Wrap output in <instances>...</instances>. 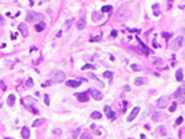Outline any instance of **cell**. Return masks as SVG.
<instances>
[{"instance_id": "obj_9", "label": "cell", "mask_w": 185, "mask_h": 139, "mask_svg": "<svg viewBox=\"0 0 185 139\" xmlns=\"http://www.w3.org/2000/svg\"><path fill=\"white\" fill-rule=\"evenodd\" d=\"M92 96H93V99L95 100H102L103 99V94H102V92H99V90H97V89H92Z\"/></svg>"}, {"instance_id": "obj_16", "label": "cell", "mask_w": 185, "mask_h": 139, "mask_svg": "<svg viewBox=\"0 0 185 139\" xmlns=\"http://www.w3.org/2000/svg\"><path fill=\"white\" fill-rule=\"evenodd\" d=\"M183 94H184V87H179V88L174 92L173 98H179V96H181Z\"/></svg>"}, {"instance_id": "obj_31", "label": "cell", "mask_w": 185, "mask_h": 139, "mask_svg": "<svg viewBox=\"0 0 185 139\" xmlns=\"http://www.w3.org/2000/svg\"><path fill=\"white\" fill-rule=\"evenodd\" d=\"M91 68H96V66L95 65H85L83 67H82V70H91Z\"/></svg>"}, {"instance_id": "obj_14", "label": "cell", "mask_w": 185, "mask_h": 139, "mask_svg": "<svg viewBox=\"0 0 185 139\" xmlns=\"http://www.w3.org/2000/svg\"><path fill=\"white\" fill-rule=\"evenodd\" d=\"M145 83H147V79H146V78H143V77H137V78H135V84H136V86H142V84H145Z\"/></svg>"}, {"instance_id": "obj_49", "label": "cell", "mask_w": 185, "mask_h": 139, "mask_svg": "<svg viewBox=\"0 0 185 139\" xmlns=\"http://www.w3.org/2000/svg\"><path fill=\"white\" fill-rule=\"evenodd\" d=\"M0 107H3V104L1 103H0Z\"/></svg>"}, {"instance_id": "obj_36", "label": "cell", "mask_w": 185, "mask_h": 139, "mask_svg": "<svg viewBox=\"0 0 185 139\" xmlns=\"http://www.w3.org/2000/svg\"><path fill=\"white\" fill-rule=\"evenodd\" d=\"M158 132H159L162 135H165V128H164V127H162V126H161V127L158 128Z\"/></svg>"}, {"instance_id": "obj_5", "label": "cell", "mask_w": 185, "mask_h": 139, "mask_svg": "<svg viewBox=\"0 0 185 139\" xmlns=\"http://www.w3.org/2000/svg\"><path fill=\"white\" fill-rule=\"evenodd\" d=\"M168 104H169L168 96H162V98L158 99V101H157V107H159V109H165V107L168 106Z\"/></svg>"}, {"instance_id": "obj_15", "label": "cell", "mask_w": 185, "mask_h": 139, "mask_svg": "<svg viewBox=\"0 0 185 139\" xmlns=\"http://www.w3.org/2000/svg\"><path fill=\"white\" fill-rule=\"evenodd\" d=\"M175 77H177V81H179V82H181L183 79H184V72H183V70H181V68H179V70L177 71Z\"/></svg>"}, {"instance_id": "obj_44", "label": "cell", "mask_w": 185, "mask_h": 139, "mask_svg": "<svg viewBox=\"0 0 185 139\" xmlns=\"http://www.w3.org/2000/svg\"><path fill=\"white\" fill-rule=\"evenodd\" d=\"M79 133H80V129H77V131H76L75 133H74V135H72V137H74V138H76V137H79V135H77Z\"/></svg>"}, {"instance_id": "obj_45", "label": "cell", "mask_w": 185, "mask_h": 139, "mask_svg": "<svg viewBox=\"0 0 185 139\" xmlns=\"http://www.w3.org/2000/svg\"><path fill=\"white\" fill-rule=\"evenodd\" d=\"M162 35H163V37H167V38L170 37V34H168V33H162Z\"/></svg>"}, {"instance_id": "obj_23", "label": "cell", "mask_w": 185, "mask_h": 139, "mask_svg": "<svg viewBox=\"0 0 185 139\" xmlns=\"http://www.w3.org/2000/svg\"><path fill=\"white\" fill-rule=\"evenodd\" d=\"M44 28H45V23H43V22L39 23V25H36V31L37 32H42Z\"/></svg>"}, {"instance_id": "obj_42", "label": "cell", "mask_w": 185, "mask_h": 139, "mask_svg": "<svg viewBox=\"0 0 185 139\" xmlns=\"http://www.w3.org/2000/svg\"><path fill=\"white\" fill-rule=\"evenodd\" d=\"M0 88H1L3 90H6V87H5V84L3 82H0Z\"/></svg>"}, {"instance_id": "obj_40", "label": "cell", "mask_w": 185, "mask_h": 139, "mask_svg": "<svg viewBox=\"0 0 185 139\" xmlns=\"http://www.w3.org/2000/svg\"><path fill=\"white\" fill-rule=\"evenodd\" d=\"M52 83H53L52 81H48V82H45V83H42V87H43V88H45V87H49Z\"/></svg>"}, {"instance_id": "obj_6", "label": "cell", "mask_w": 185, "mask_h": 139, "mask_svg": "<svg viewBox=\"0 0 185 139\" xmlns=\"http://www.w3.org/2000/svg\"><path fill=\"white\" fill-rule=\"evenodd\" d=\"M18 31L21 32L23 38H27L28 34H30V31H28V27L26 26V23H20V25H18Z\"/></svg>"}, {"instance_id": "obj_21", "label": "cell", "mask_w": 185, "mask_h": 139, "mask_svg": "<svg viewBox=\"0 0 185 139\" xmlns=\"http://www.w3.org/2000/svg\"><path fill=\"white\" fill-rule=\"evenodd\" d=\"M152 62H153V65H156V66H161V65H163V60H162L161 57H153Z\"/></svg>"}, {"instance_id": "obj_3", "label": "cell", "mask_w": 185, "mask_h": 139, "mask_svg": "<svg viewBox=\"0 0 185 139\" xmlns=\"http://www.w3.org/2000/svg\"><path fill=\"white\" fill-rule=\"evenodd\" d=\"M65 81V73L61 72V71H57L54 74H53V79H52V82L54 83H60V82H64Z\"/></svg>"}, {"instance_id": "obj_10", "label": "cell", "mask_w": 185, "mask_h": 139, "mask_svg": "<svg viewBox=\"0 0 185 139\" xmlns=\"http://www.w3.org/2000/svg\"><path fill=\"white\" fill-rule=\"evenodd\" d=\"M80 84H81V81H75V79H69V81H66V86L71 87V88H77V87H80Z\"/></svg>"}, {"instance_id": "obj_17", "label": "cell", "mask_w": 185, "mask_h": 139, "mask_svg": "<svg viewBox=\"0 0 185 139\" xmlns=\"http://www.w3.org/2000/svg\"><path fill=\"white\" fill-rule=\"evenodd\" d=\"M15 100H16V96L14 94H10L9 98H7V105L9 106H14L15 105Z\"/></svg>"}, {"instance_id": "obj_35", "label": "cell", "mask_w": 185, "mask_h": 139, "mask_svg": "<svg viewBox=\"0 0 185 139\" xmlns=\"http://www.w3.org/2000/svg\"><path fill=\"white\" fill-rule=\"evenodd\" d=\"M131 68H133L134 71H141V67H140L139 65H134V64H133V65H131Z\"/></svg>"}, {"instance_id": "obj_4", "label": "cell", "mask_w": 185, "mask_h": 139, "mask_svg": "<svg viewBox=\"0 0 185 139\" xmlns=\"http://www.w3.org/2000/svg\"><path fill=\"white\" fill-rule=\"evenodd\" d=\"M184 44V37L183 35H179V37H177L174 40H173V43H172V48L174 49V50H178L181 45Z\"/></svg>"}, {"instance_id": "obj_33", "label": "cell", "mask_w": 185, "mask_h": 139, "mask_svg": "<svg viewBox=\"0 0 185 139\" xmlns=\"http://www.w3.org/2000/svg\"><path fill=\"white\" fill-rule=\"evenodd\" d=\"M53 134H54V135H57V137H59V135L61 134V129H59V128L54 129V131H53Z\"/></svg>"}, {"instance_id": "obj_43", "label": "cell", "mask_w": 185, "mask_h": 139, "mask_svg": "<svg viewBox=\"0 0 185 139\" xmlns=\"http://www.w3.org/2000/svg\"><path fill=\"white\" fill-rule=\"evenodd\" d=\"M110 34H112V37H114V38H115V37L118 35V32H117V31H112V33H110Z\"/></svg>"}, {"instance_id": "obj_19", "label": "cell", "mask_w": 185, "mask_h": 139, "mask_svg": "<svg viewBox=\"0 0 185 139\" xmlns=\"http://www.w3.org/2000/svg\"><path fill=\"white\" fill-rule=\"evenodd\" d=\"M44 122H45V120H44V118H38V120H36V121L33 122V125H32V126L36 128V127H39V126H42Z\"/></svg>"}, {"instance_id": "obj_34", "label": "cell", "mask_w": 185, "mask_h": 139, "mask_svg": "<svg viewBox=\"0 0 185 139\" xmlns=\"http://www.w3.org/2000/svg\"><path fill=\"white\" fill-rule=\"evenodd\" d=\"M44 103H45V105L47 106H49V104H50V100H49V95H44Z\"/></svg>"}, {"instance_id": "obj_11", "label": "cell", "mask_w": 185, "mask_h": 139, "mask_svg": "<svg viewBox=\"0 0 185 139\" xmlns=\"http://www.w3.org/2000/svg\"><path fill=\"white\" fill-rule=\"evenodd\" d=\"M140 112V107H135L133 111H131V113H130V116H129L127 117V121H133L134 120V118L137 116V113Z\"/></svg>"}, {"instance_id": "obj_25", "label": "cell", "mask_w": 185, "mask_h": 139, "mask_svg": "<svg viewBox=\"0 0 185 139\" xmlns=\"http://www.w3.org/2000/svg\"><path fill=\"white\" fill-rule=\"evenodd\" d=\"M92 17H93V18H92V20H93V21H99V20L102 18V17H101V15H99L98 12H93V15H92Z\"/></svg>"}, {"instance_id": "obj_37", "label": "cell", "mask_w": 185, "mask_h": 139, "mask_svg": "<svg viewBox=\"0 0 185 139\" xmlns=\"http://www.w3.org/2000/svg\"><path fill=\"white\" fill-rule=\"evenodd\" d=\"M71 23H72V20H67V21L65 22V27H66V29H69V28H70Z\"/></svg>"}, {"instance_id": "obj_28", "label": "cell", "mask_w": 185, "mask_h": 139, "mask_svg": "<svg viewBox=\"0 0 185 139\" xmlns=\"http://www.w3.org/2000/svg\"><path fill=\"white\" fill-rule=\"evenodd\" d=\"M104 77H105V78H108V79H112L113 73L110 72V71H105V72H104Z\"/></svg>"}, {"instance_id": "obj_1", "label": "cell", "mask_w": 185, "mask_h": 139, "mask_svg": "<svg viewBox=\"0 0 185 139\" xmlns=\"http://www.w3.org/2000/svg\"><path fill=\"white\" fill-rule=\"evenodd\" d=\"M129 15H130V12H129V10L124 6H121L118 11H117V21L119 22H123V21H126V20L129 18Z\"/></svg>"}, {"instance_id": "obj_24", "label": "cell", "mask_w": 185, "mask_h": 139, "mask_svg": "<svg viewBox=\"0 0 185 139\" xmlns=\"http://www.w3.org/2000/svg\"><path fill=\"white\" fill-rule=\"evenodd\" d=\"M112 6H110V5H105V6H103L102 7V12H110V11H112Z\"/></svg>"}, {"instance_id": "obj_8", "label": "cell", "mask_w": 185, "mask_h": 139, "mask_svg": "<svg viewBox=\"0 0 185 139\" xmlns=\"http://www.w3.org/2000/svg\"><path fill=\"white\" fill-rule=\"evenodd\" d=\"M104 112H105V115L108 116V118H110V120H115L117 115H115L114 111H112L110 106H104Z\"/></svg>"}, {"instance_id": "obj_27", "label": "cell", "mask_w": 185, "mask_h": 139, "mask_svg": "<svg viewBox=\"0 0 185 139\" xmlns=\"http://www.w3.org/2000/svg\"><path fill=\"white\" fill-rule=\"evenodd\" d=\"M32 87H33V79L28 78L27 82H26V88H32Z\"/></svg>"}, {"instance_id": "obj_12", "label": "cell", "mask_w": 185, "mask_h": 139, "mask_svg": "<svg viewBox=\"0 0 185 139\" xmlns=\"http://www.w3.org/2000/svg\"><path fill=\"white\" fill-rule=\"evenodd\" d=\"M76 27H77L79 31L85 29V27H86V21H85V18H80V20H79V22H77Z\"/></svg>"}, {"instance_id": "obj_2", "label": "cell", "mask_w": 185, "mask_h": 139, "mask_svg": "<svg viewBox=\"0 0 185 139\" xmlns=\"http://www.w3.org/2000/svg\"><path fill=\"white\" fill-rule=\"evenodd\" d=\"M44 18H45V17H44V15L38 13V12H34V11H28V13H27V21H28V22L43 21Z\"/></svg>"}, {"instance_id": "obj_13", "label": "cell", "mask_w": 185, "mask_h": 139, "mask_svg": "<svg viewBox=\"0 0 185 139\" xmlns=\"http://www.w3.org/2000/svg\"><path fill=\"white\" fill-rule=\"evenodd\" d=\"M163 118V115L161 112H153V116H152V121L153 122H158Z\"/></svg>"}, {"instance_id": "obj_30", "label": "cell", "mask_w": 185, "mask_h": 139, "mask_svg": "<svg viewBox=\"0 0 185 139\" xmlns=\"http://www.w3.org/2000/svg\"><path fill=\"white\" fill-rule=\"evenodd\" d=\"M80 138H82V139H91L92 135H89L88 133H82V134L80 135Z\"/></svg>"}, {"instance_id": "obj_46", "label": "cell", "mask_w": 185, "mask_h": 139, "mask_svg": "<svg viewBox=\"0 0 185 139\" xmlns=\"http://www.w3.org/2000/svg\"><path fill=\"white\" fill-rule=\"evenodd\" d=\"M61 34H63V32H61V31H59V32H58V34H57V37H58V38H60V37H61Z\"/></svg>"}, {"instance_id": "obj_7", "label": "cell", "mask_w": 185, "mask_h": 139, "mask_svg": "<svg viewBox=\"0 0 185 139\" xmlns=\"http://www.w3.org/2000/svg\"><path fill=\"white\" fill-rule=\"evenodd\" d=\"M75 96L77 98V100H79L80 103H86V101H88V99H89V98H88V94L85 93V92H83V93H77Z\"/></svg>"}, {"instance_id": "obj_48", "label": "cell", "mask_w": 185, "mask_h": 139, "mask_svg": "<svg viewBox=\"0 0 185 139\" xmlns=\"http://www.w3.org/2000/svg\"><path fill=\"white\" fill-rule=\"evenodd\" d=\"M173 1H174V0H168V3H169V7H170V5H172Z\"/></svg>"}, {"instance_id": "obj_47", "label": "cell", "mask_w": 185, "mask_h": 139, "mask_svg": "<svg viewBox=\"0 0 185 139\" xmlns=\"http://www.w3.org/2000/svg\"><path fill=\"white\" fill-rule=\"evenodd\" d=\"M125 90L129 92V90H130V87H129V86H125Z\"/></svg>"}, {"instance_id": "obj_26", "label": "cell", "mask_w": 185, "mask_h": 139, "mask_svg": "<svg viewBox=\"0 0 185 139\" xmlns=\"http://www.w3.org/2000/svg\"><path fill=\"white\" fill-rule=\"evenodd\" d=\"M25 107H26L27 110H30L31 112H33L34 115H37V113H38V110H37V109H34V107H32V106H30V105H26Z\"/></svg>"}, {"instance_id": "obj_32", "label": "cell", "mask_w": 185, "mask_h": 139, "mask_svg": "<svg viewBox=\"0 0 185 139\" xmlns=\"http://www.w3.org/2000/svg\"><path fill=\"white\" fill-rule=\"evenodd\" d=\"M102 40V37L101 35H97V37H93L91 39V42H101Z\"/></svg>"}, {"instance_id": "obj_39", "label": "cell", "mask_w": 185, "mask_h": 139, "mask_svg": "<svg viewBox=\"0 0 185 139\" xmlns=\"http://www.w3.org/2000/svg\"><path fill=\"white\" fill-rule=\"evenodd\" d=\"M183 121H184V117L183 116H180V117H178V120H177V125H180V123H183Z\"/></svg>"}, {"instance_id": "obj_22", "label": "cell", "mask_w": 185, "mask_h": 139, "mask_svg": "<svg viewBox=\"0 0 185 139\" xmlns=\"http://www.w3.org/2000/svg\"><path fill=\"white\" fill-rule=\"evenodd\" d=\"M91 117L93 118V120H99V118L102 117V113L98 112V111H95V112H92V113H91Z\"/></svg>"}, {"instance_id": "obj_20", "label": "cell", "mask_w": 185, "mask_h": 139, "mask_svg": "<svg viewBox=\"0 0 185 139\" xmlns=\"http://www.w3.org/2000/svg\"><path fill=\"white\" fill-rule=\"evenodd\" d=\"M152 9H153V15H155V16H159V15H161V11H159V4H155V5L152 6Z\"/></svg>"}, {"instance_id": "obj_41", "label": "cell", "mask_w": 185, "mask_h": 139, "mask_svg": "<svg viewBox=\"0 0 185 139\" xmlns=\"http://www.w3.org/2000/svg\"><path fill=\"white\" fill-rule=\"evenodd\" d=\"M4 23H5V20L3 18L1 15H0V26H4Z\"/></svg>"}, {"instance_id": "obj_18", "label": "cell", "mask_w": 185, "mask_h": 139, "mask_svg": "<svg viewBox=\"0 0 185 139\" xmlns=\"http://www.w3.org/2000/svg\"><path fill=\"white\" fill-rule=\"evenodd\" d=\"M21 137H22V138H25V139L30 138V129H28V128H26V127H23V128H22V131H21Z\"/></svg>"}, {"instance_id": "obj_38", "label": "cell", "mask_w": 185, "mask_h": 139, "mask_svg": "<svg viewBox=\"0 0 185 139\" xmlns=\"http://www.w3.org/2000/svg\"><path fill=\"white\" fill-rule=\"evenodd\" d=\"M140 44H141V48H142V49L145 50V54L147 55V54H148V49H147V46H146V45H145L143 43H141V42H140Z\"/></svg>"}, {"instance_id": "obj_29", "label": "cell", "mask_w": 185, "mask_h": 139, "mask_svg": "<svg viewBox=\"0 0 185 139\" xmlns=\"http://www.w3.org/2000/svg\"><path fill=\"white\" fill-rule=\"evenodd\" d=\"M177 106H178V104H177V103H173V104L170 105V107H169V111H170V112H174V111L177 110Z\"/></svg>"}]
</instances>
